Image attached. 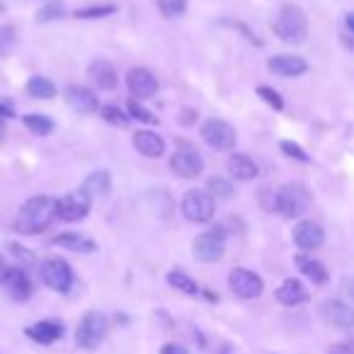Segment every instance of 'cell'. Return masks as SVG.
Segmentation results:
<instances>
[{"instance_id": "1", "label": "cell", "mask_w": 354, "mask_h": 354, "mask_svg": "<svg viewBox=\"0 0 354 354\" xmlns=\"http://www.w3.org/2000/svg\"><path fill=\"white\" fill-rule=\"evenodd\" d=\"M54 218H56V199L32 197L20 207L15 228L17 233H25V236H37L44 228H49Z\"/></svg>"}, {"instance_id": "28", "label": "cell", "mask_w": 354, "mask_h": 354, "mask_svg": "<svg viewBox=\"0 0 354 354\" xmlns=\"http://www.w3.org/2000/svg\"><path fill=\"white\" fill-rule=\"evenodd\" d=\"M25 127L37 136H49L56 129L54 119H49L46 114H25Z\"/></svg>"}, {"instance_id": "14", "label": "cell", "mask_w": 354, "mask_h": 354, "mask_svg": "<svg viewBox=\"0 0 354 354\" xmlns=\"http://www.w3.org/2000/svg\"><path fill=\"white\" fill-rule=\"evenodd\" d=\"M267 68L272 71L274 75H281V78H299L308 71V64H306L301 56L294 54H279V56H272L267 61Z\"/></svg>"}, {"instance_id": "31", "label": "cell", "mask_w": 354, "mask_h": 354, "mask_svg": "<svg viewBox=\"0 0 354 354\" xmlns=\"http://www.w3.org/2000/svg\"><path fill=\"white\" fill-rule=\"evenodd\" d=\"M64 6H61L59 0H49L44 8H41L39 12H37V20L39 22H51V20H59V17H64Z\"/></svg>"}, {"instance_id": "26", "label": "cell", "mask_w": 354, "mask_h": 354, "mask_svg": "<svg viewBox=\"0 0 354 354\" xmlns=\"http://www.w3.org/2000/svg\"><path fill=\"white\" fill-rule=\"evenodd\" d=\"M27 95H32L35 100H54L56 97V85L44 75H35L27 83Z\"/></svg>"}, {"instance_id": "8", "label": "cell", "mask_w": 354, "mask_h": 354, "mask_svg": "<svg viewBox=\"0 0 354 354\" xmlns=\"http://www.w3.org/2000/svg\"><path fill=\"white\" fill-rule=\"evenodd\" d=\"M90 204H93V199H90L85 192H80V189L78 192H68L61 199H56V216H59L61 221H68V223L83 221V218L90 214Z\"/></svg>"}, {"instance_id": "41", "label": "cell", "mask_w": 354, "mask_h": 354, "mask_svg": "<svg viewBox=\"0 0 354 354\" xmlns=\"http://www.w3.org/2000/svg\"><path fill=\"white\" fill-rule=\"evenodd\" d=\"M8 270H10V267H8L6 257L0 255V284H3V281H6V274H8Z\"/></svg>"}, {"instance_id": "4", "label": "cell", "mask_w": 354, "mask_h": 354, "mask_svg": "<svg viewBox=\"0 0 354 354\" xmlns=\"http://www.w3.org/2000/svg\"><path fill=\"white\" fill-rule=\"evenodd\" d=\"M104 337H107V318L100 310H88L75 330V344L93 352L102 344Z\"/></svg>"}, {"instance_id": "23", "label": "cell", "mask_w": 354, "mask_h": 354, "mask_svg": "<svg viewBox=\"0 0 354 354\" xmlns=\"http://www.w3.org/2000/svg\"><path fill=\"white\" fill-rule=\"evenodd\" d=\"M90 78L102 90H114L119 83L117 71H114V66L109 61H95V64H90Z\"/></svg>"}, {"instance_id": "36", "label": "cell", "mask_w": 354, "mask_h": 354, "mask_svg": "<svg viewBox=\"0 0 354 354\" xmlns=\"http://www.w3.org/2000/svg\"><path fill=\"white\" fill-rule=\"evenodd\" d=\"M281 151H284L289 158H296V160H301V162H308L310 160L308 153H306L304 148H301L299 143H294V141H281Z\"/></svg>"}, {"instance_id": "34", "label": "cell", "mask_w": 354, "mask_h": 354, "mask_svg": "<svg viewBox=\"0 0 354 354\" xmlns=\"http://www.w3.org/2000/svg\"><path fill=\"white\" fill-rule=\"evenodd\" d=\"M129 117L138 119V122H146V124H156L158 122V117H153V114L148 112L146 107H141L136 100H131V102H129Z\"/></svg>"}, {"instance_id": "11", "label": "cell", "mask_w": 354, "mask_h": 354, "mask_svg": "<svg viewBox=\"0 0 354 354\" xmlns=\"http://www.w3.org/2000/svg\"><path fill=\"white\" fill-rule=\"evenodd\" d=\"M228 286L231 291L238 296V299H245V301H252L262 294L265 289V281L255 274L252 270H245V267H238L228 274Z\"/></svg>"}, {"instance_id": "21", "label": "cell", "mask_w": 354, "mask_h": 354, "mask_svg": "<svg viewBox=\"0 0 354 354\" xmlns=\"http://www.w3.org/2000/svg\"><path fill=\"white\" fill-rule=\"evenodd\" d=\"M133 146L141 156L146 158H160L165 153V141L156 131H138L133 133Z\"/></svg>"}, {"instance_id": "44", "label": "cell", "mask_w": 354, "mask_h": 354, "mask_svg": "<svg viewBox=\"0 0 354 354\" xmlns=\"http://www.w3.org/2000/svg\"><path fill=\"white\" fill-rule=\"evenodd\" d=\"M6 138V124H3V119H0V141Z\"/></svg>"}, {"instance_id": "37", "label": "cell", "mask_w": 354, "mask_h": 354, "mask_svg": "<svg viewBox=\"0 0 354 354\" xmlns=\"http://www.w3.org/2000/svg\"><path fill=\"white\" fill-rule=\"evenodd\" d=\"M15 44V27H0V54H8Z\"/></svg>"}, {"instance_id": "2", "label": "cell", "mask_w": 354, "mask_h": 354, "mask_svg": "<svg viewBox=\"0 0 354 354\" xmlns=\"http://www.w3.org/2000/svg\"><path fill=\"white\" fill-rule=\"evenodd\" d=\"M272 30L286 44H299V41L306 39L308 35V20H306V12L301 10L294 3H286V6L279 8L274 22H272Z\"/></svg>"}, {"instance_id": "22", "label": "cell", "mask_w": 354, "mask_h": 354, "mask_svg": "<svg viewBox=\"0 0 354 354\" xmlns=\"http://www.w3.org/2000/svg\"><path fill=\"white\" fill-rule=\"evenodd\" d=\"M109 189H112V177L107 170H95L85 177V183L80 185V192H85L90 199L93 197H107Z\"/></svg>"}, {"instance_id": "5", "label": "cell", "mask_w": 354, "mask_h": 354, "mask_svg": "<svg viewBox=\"0 0 354 354\" xmlns=\"http://www.w3.org/2000/svg\"><path fill=\"white\" fill-rule=\"evenodd\" d=\"M39 274L41 281L49 289L59 291V294H66L73 286V270H71V265L64 257H46L39 267Z\"/></svg>"}, {"instance_id": "25", "label": "cell", "mask_w": 354, "mask_h": 354, "mask_svg": "<svg viewBox=\"0 0 354 354\" xmlns=\"http://www.w3.org/2000/svg\"><path fill=\"white\" fill-rule=\"evenodd\" d=\"M51 243H54L56 248H64V250H73V252H95L97 250L95 241H90V238H85V236H78V233H61V236H56Z\"/></svg>"}, {"instance_id": "35", "label": "cell", "mask_w": 354, "mask_h": 354, "mask_svg": "<svg viewBox=\"0 0 354 354\" xmlns=\"http://www.w3.org/2000/svg\"><path fill=\"white\" fill-rule=\"evenodd\" d=\"M209 189H212L216 197H231L233 194V185L228 183V180H223V177H214L212 183H209ZM212 194V197H214Z\"/></svg>"}, {"instance_id": "18", "label": "cell", "mask_w": 354, "mask_h": 354, "mask_svg": "<svg viewBox=\"0 0 354 354\" xmlns=\"http://www.w3.org/2000/svg\"><path fill=\"white\" fill-rule=\"evenodd\" d=\"M274 299L279 301L281 306H301V304H306L310 296L299 279H284L279 289L274 291Z\"/></svg>"}, {"instance_id": "40", "label": "cell", "mask_w": 354, "mask_h": 354, "mask_svg": "<svg viewBox=\"0 0 354 354\" xmlns=\"http://www.w3.org/2000/svg\"><path fill=\"white\" fill-rule=\"evenodd\" d=\"M330 354H354V352H352V347H349V344H337V347L330 349Z\"/></svg>"}, {"instance_id": "27", "label": "cell", "mask_w": 354, "mask_h": 354, "mask_svg": "<svg viewBox=\"0 0 354 354\" xmlns=\"http://www.w3.org/2000/svg\"><path fill=\"white\" fill-rule=\"evenodd\" d=\"M167 284H170L172 289L183 291V294H189V296H197L199 291H202L192 277L185 274V272H180V270H172L170 274H167Z\"/></svg>"}, {"instance_id": "24", "label": "cell", "mask_w": 354, "mask_h": 354, "mask_svg": "<svg viewBox=\"0 0 354 354\" xmlns=\"http://www.w3.org/2000/svg\"><path fill=\"white\" fill-rule=\"evenodd\" d=\"M294 265L301 270V274L308 277L313 284H328L330 274L328 270H325L323 265H320L318 260H313V257H306V255H296L294 257Z\"/></svg>"}, {"instance_id": "30", "label": "cell", "mask_w": 354, "mask_h": 354, "mask_svg": "<svg viewBox=\"0 0 354 354\" xmlns=\"http://www.w3.org/2000/svg\"><path fill=\"white\" fill-rule=\"evenodd\" d=\"M114 12H117L114 6H93V8H80V10H75V17H78V20H100V17L114 15Z\"/></svg>"}, {"instance_id": "13", "label": "cell", "mask_w": 354, "mask_h": 354, "mask_svg": "<svg viewBox=\"0 0 354 354\" xmlns=\"http://www.w3.org/2000/svg\"><path fill=\"white\" fill-rule=\"evenodd\" d=\"M127 88L133 97L148 100L158 93V78L148 68H131L127 73Z\"/></svg>"}, {"instance_id": "32", "label": "cell", "mask_w": 354, "mask_h": 354, "mask_svg": "<svg viewBox=\"0 0 354 354\" xmlns=\"http://www.w3.org/2000/svg\"><path fill=\"white\" fill-rule=\"evenodd\" d=\"M158 8L165 17H177L187 10V0H158Z\"/></svg>"}, {"instance_id": "20", "label": "cell", "mask_w": 354, "mask_h": 354, "mask_svg": "<svg viewBox=\"0 0 354 354\" xmlns=\"http://www.w3.org/2000/svg\"><path fill=\"white\" fill-rule=\"evenodd\" d=\"M228 172H231V177H236L238 183H250V180H255L260 170H257V162L250 156L233 153L231 160H228Z\"/></svg>"}, {"instance_id": "19", "label": "cell", "mask_w": 354, "mask_h": 354, "mask_svg": "<svg viewBox=\"0 0 354 354\" xmlns=\"http://www.w3.org/2000/svg\"><path fill=\"white\" fill-rule=\"evenodd\" d=\"M3 284H6L8 294H10L15 301H27L32 296V281H30V277L25 274V270H20V267L8 270Z\"/></svg>"}, {"instance_id": "42", "label": "cell", "mask_w": 354, "mask_h": 354, "mask_svg": "<svg viewBox=\"0 0 354 354\" xmlns=\"http://www.w3.org/2000/svg\"><path fill=\"white\" fill-rule=\"evenodd\" d=\"M12 252H15V255H17V257H22V260L32 262V255H30V252H25V250H22V248H20V245H12Z\"/></svg>"}, {"instance_id": "46", "label": "cell", "mask_w": 354, "mask_h": 354, "mask_svg": "<svg viewBox=\"0 0 354 354\" xmlns=\"http://www.w3.org/2000/svg\"><path fill=\"white\" fill-rule=\"evenodd\" d=\"M223 354H226V352H223Z\"/></svg>"}, {"instance_id": "16", "label": "cell", "mask_w": 354, "mask_h": 354, "mask_svg": "<svg viewBox=\"0 0 354 354\" xmlns=\"http://www.w3.org/2000/svg\"><path fill=\"white\" fill-rule=\"evenodd\" d=\"M25 335L37 344H54L64 337V325L59 320H39V323L25 328Z\"/></svg>"}, {"instance_id": "7", "label": "cell", "mask_w": 354, "mask_h": 354, "mask_svg": "<svg viewBox=\"0 0 354 354\" xmlns=\"http://www.w3.org/2000/svg\"><path fill=\"white\" fill-rule=\"evenodd\" d=\"M192 252L199 262H218L226 252V233L221 228H212V231L199 233L192 241Z\"/></svg>"}, {"instance_id": "3", "label": "cell", "mask_w": 354, "mask_h": 354, "mask_svg": "<svg viewBox=\"0 0 354 354\" xmlns=\"http://www.w3.org/2000/svg\"><path fill=\"white\" fill-rule=\"evenodd\" d=\"M310 194L304 185L299 183H286L277 189L274 194V212L281 214L284 218H299L308 212Z\"/></svg>"}, {"instance_id": "10", "label": "cell", "mask_w": 354, "mask_h": 354, "mask_svg": "<svg viewBox=\"0 0 354 354\" xmlns=\"http://www.w3.org/2000/svg\"><path fill=\"white\" fill-rule=\"evenodd\" d=\"M202 138L214 151H231L236 146V129L223 119H207L202 124Z\"/></svg>"}, {"instance_id": "39", "label": "cell", "mask_w": 354, "mask_h": 354, "mask_svg": "<svg viewBox=\"0 0 354 354\" xmlns=\"http://www.w3.org/2000/svg\"><path fill=\"white\" fill-rule=\"evenodd\" d=\"M160 354H189V352L183 347V344H177V342H167V344H162Z\"/></svg>"}, {"instance_id": "15", "label": "cell", "mask_w": 354, "mask_h": 354, "mask_svg": "<svg viewBox=\"0 0 354 354\" xmlns=\"http://www.w3.org/2000/svg\"><path fill=\"white\" fill-rule=\"evenodd\" d=\"M294 243L301 250H315L325 243V231L315 221H301L294 228Z\"/></svg>"}, {"instance_id": "38", "label": "cell", "mask_w": 354, "mask_h": 354, "mask_svg": "<svg viewBox=\"0 0 354 354\" xmlns=\"http://www.w3.org/2000/svg\"><path fill=\"white\" fill-rule=\"evenodd\" d=\"M12 119L15 117V104L10 102V100H0V119Z\"/></svg>"}, {"instance_id": "43", "label": "cell", "mask_w": 354, "mask_h": 354, "mask_svg": "<svg viewBox=\"0 0 354 354\" xmlns=\"http://www.w3.org/2000/svg\"><path fill=\"white\" fill-rule=\"evenodd\" d=\"M344 25H347V35H352V32H354V15H352V12H347V15H344Z\"/></svg>"}, {"instance_id": "17", "label": "cell", "mask_w": 354, "mask_h": 354, "mask_svg": "<svg viewBox=\"0 0 354 354\" xmlns=\"http://www.w3.org/2000/svg\"><path fill=\"white\" fill-rule=\"evenodd\" d=\"M66 102H68L78 114H90L100 107L95 93L88 88H83V85H71V88L66 90Z\"/></svg>"}, {"instance_id": "9", "label": "cell", "mask_w": 354, "mask_h": 354, "mask_svg": "<svg viewBox=\"0 0 354 354\" xmlns=\"http://www.w3.org/2000/svg\"><path fill=\"white\" fill-rule=\"evenodd\" d=\"M170 167L175 175L185 177V180H192V177H197L204 170V158L199 156L197 148L183 143V146H177V151L172 153Z\"/></svg>"}, {"instance_id": "33", "label": "cell", "mask_w": 354, "mask_h": 354, "mask_svg": "<svg viewBox=\"0 0 354 354\" xmlns=\"http://www.w3.org/2000/svg\"><path fill=\"white\" fill-rule=\"evenodd\" d=\"M257 95H260V97L265 100L272 109H284V100L279 97V93H277V90L267 88V85H260V88H257Z\"/></svg>"}, {"instance_id": "45", "label": "cell", "mask_w": 354, "mask_h": 354, "mask_svg": "<svg viewBox=\"0 0 354 354\" xmlns=\"http://www.w3.org/2000/svg\"><path fill=\"white\" fill-rule=\"evenodd\" d=\"M3 10H6V3H3V0H0V12H3Z\"/></svg>"}, {"instance_id": "12", "label": "cell", "mask_w": 354, "mask_h": 354, "mask_svg": "<svg viewBox=\"0 0 354 354\" xmlns=\"http://www.w3.org/2000/svg\"><path fill=\"white\" fill-rule=\"evenodd\" d=\"M320 315H323L325 323L339 330H349L354 325V310L349 308L344 301H337V299L323 301V304H320Z\"/></svg>"}, {"instance_id": "29", "label": "cell", "mask_w": 354, "mask_h": 354, "mask_svg": "<svg viewBox=\"0 0 354 354\" xmlns=\"http://www.w3.org/2000/svg\"><path fill=\"white\" fill-rule=\"evenodd\" d=\"M100 114H102L104 122H109L112 127H129V122H131V117H129L122 107H117V104H104V107L100 109Z\"/></svg>"}, {"instance_id": "6", "label": "cell", "mask_w": 354, "mask_h": 354, "mask_svg": "<svg viewBox=\"0 0 354 354\" xmlns=\"http://www.w3.org/2000/svg\"><path fill=\"white\" fill-rule=\"evenodd\" d=\"M216 212V202H214L212 192H204V189H189L183 199V214L187 221L192 223H207L214 218Z\"/></svg>"}]
</instances>
